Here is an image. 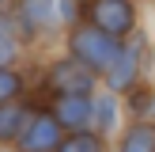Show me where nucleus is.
<instances>
[{
  "mask_svg": "<svg viewBox=\"0 0 155 152\" xmlns=\"http://www.w3.org/2000/svg\"><path fill=\"white\" fill-rule=\"evenodd\" d=\"M125 106L133 110V118H151L155 122V88H133L125 95Z\"/></svg>",
  "mask_w": 155,
  "mask_h": 152,
  "instance_id": "13",
  "label": "nucleus"
},
{
  "mask_svg": "<svg viewBox=\"0 0 155 152\" xmlns=\"http://www.w3.org/2000/svg\"><path fill=\"white\" fill-rule=\"evenodd\" d=\"M34 110L38 106H30L27 99H12V103L0 106V148H15V141L23 137V129H27Z\"/></svg>",
  "mask_w": 155,
  "mask_h": 152,
  "instance_id": "9",
  "label": "nucleus"
},
{
  "mask_svg": "<svg viewBox=\"0 0 155 152\" xmlns=\"http://www.w3.org/2000/svg\"><path fill=\"white\" fill-rule=\"evenodd\" d=\"M4 4H8V0H0V12H4Z\"/></svg>",
  "mask_w": 155,
  "mask_h": 152,
  "instance_id": "15",
  "label": "nucleus"
},
{
  "mask_svg": "<svg viewBox=\"0 0 155 152\" xmlns=\"http://www.w3.org/2000/svg\"><path fill=\"white\" fill-rule=\"evenodd\" d=\"M64 129H61V122L53 118L45 106H38L34 114H30L27 129H23V137L15 141V152H57L61 141H64Z\"/></svg>",
  "mask_w": 155,
  "mask_h": 152,
  "instance_id": "4",
  "label": "nucleus"
},
{
  "mask_svg": "<svg viewBox=\"0 0 155 152\" xmlns=\"http://www.w3.org/2000/svg\"><path fill=\"white\" fill-rule=\"evenodd\" d=\"M23 91H27L23 76L15 72V68H0V106L12 103V99H23Z\"/></svg>",
  "mask_w": 155,
  "mask_h": 152,
  "instance_id": "14",
  "label": "nucleus"
},
{
  "mask_svg": "<svg viewBox=\"0 0 155 152\" xmlns=\"http://www.w3.org/2000/svg\"><path fill=\"white\" fill-rule=\"evenodd\" d=\"M114 152H155V122L151 118H133L121 126Z\"/></svg>",
  "mask_w": 155,
  "mask_h": 152,
  "instance_id": "10",
  "label": "nucleus"
},
{
  "mask_svg": "<svg viewBox=\"0 0 155 152\" xmlns=\"http://www.w3.org/2000/svg\"><path fill=\"white\" fill-rule=\"evenodd\" d=\"M91 129L98 137L110 141L114 133H121V99L114 91H98L91 95Z\"/></svg>",
  "mask_w": 155,
  "mask_h": 152,
  "instance_id": "8",
  "label": "nucleus"
},
{
  "mask_svg": "<svg viewBox=\"0 0 155 152\" xmlns=\"http://www.w3.org/2000/svg\"><path fill=\"white\" fill-rule=\"evenodd\" d=\"M121 38L114 34H102L98 27H91V23H76L72 30H68V57H76L83 68H91L95 76H106L110 72V65L121 57Z\"/></svg>",
  "mask_w": 155,
  "mask_h": 152,
  "instance_id": "1",
  "label": "nucleus"
},
{
  "mask_svg": "<svg viewBox=\"0 0 155 152\" xmlns=\"http://www.w3.org/2000/svg\"><path fill=\"white\" fill-rule=\"evenodd\" d=\"M83 19L98 27L102 34L125 38L136 30V4L133 0H87L83 4Z\"/></svg>",
  "mask_w": 155,
  "mask_h": 152,
  "instance_id": "2",
  "label": "nucleus"
},
{
  "mask_svg": "<svg viewBox=\"0 0 155 152\" xmlns=\"http://www.w3.org/2000/svg\"><path fill=\"white\" fill-rule=\"evenodd\" d=\"M98 76L91 68H83L76 57H57L45 68V88L53 95H95Z\"/></svg>",
  "mask_w": 155,
  "mask_h": 152,
  "instance_id": "3",
  "label": "nucleus"
},
{
  "mask_svg": "<svg viewBox=\"0 0 155 152\" xmlns=\"http://www.w3.org/2000/svg\"><path fill=\"white\" fill-rule=\"evenodd\" d=\"M57 152H110V144H106V137H98L95 129H83V133H68Z\"/></svg>",
  "mask_w": 155,
  "mask_h": 152,
  "instance_id": "12",
  "label": "nucleus"
},
{
  "mask_svg": "<svg viewBox=\"0 0 155 152\" xmlns=\"http://www.w3.org/2000/svg\"><path fill=\"white\" fill-rule=\"evenodd\" d=\"M15 57H19V27L0 12V68H12Z\"/></svg>",
  "mask_w": 155,
  "mask_h": 152,
  "instance_id": "11",
  "label": "nucleus"
},
{
  "mask_svg": "<svg viewBox=\"0 0 155 152\" xmlns=\"http://www.w3.org/2000/svg\"><path fill=\"white\" fill-rule=\"evenodd\" d=\"M45 110L61 122L64 133H83V129H91V95H53V103L45 106Z\"/></svg>",
  "mask_w": 155,
  "mask_h": 152,
  "instance_id": "5",
  "label": "nucleus"
},
{
  "mask_svg": "<svg viewBox=\"0 0 155 152\" xmlns=\"http://www.w3.org/2000/svg\"><path fill=\"white\" fill-rule=\"evenodd\" d=\"M140 68H144V57H140V38H136V46H121V57L110 65V72H106V91H114V95H121V91H133L136 80H140Z\"/></svg>",
  "mask_w": 155,
  "mask_h": 152,
  "instance_id": "6",
  "label": "nucleus"
},
{
  "mask_svg": "<svg viewBox=\"0 0 155 152\" xmlns=\"http://www.w3.org/2000/svg\"><path fill=\"white\" fill-rule=\"evenodd\" d=\"M57 23H61V15H57V0H19L15 27H19L23 34L38 38V34H45V30H53Z\"/></svg>",
  "mask_w": 155,
  "mask_h": 152,
  "instance_id": "7",
  "label": "nucleus"
}]
</instances>
